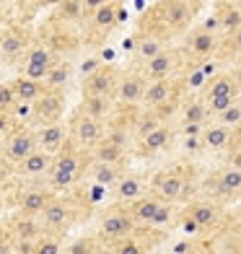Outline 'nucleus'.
<instances>
[{"instance_id": "nucleus-39", "label": "nucleus", "mask_w": 241, "mask_h": 254, "mask_svg": "<svg viewBox=\"0 0 241 254\" xmlns=\"http://www.w3.org/2000/svg\"><path fill=\"white\" fill-rule=\"evenodd\" d=\"M114 254H145L143 252V247L140 244H137V241L135 239H120L117 241V247H114Z\"/></svg>"}, {"instance_id": "nucleus-45", "label": "nucleus", "mask_w": 241, "mask_h": 254, "mask_svg": "<svg viewBox=\"0 0 241 254\" xmlns=\"http://www.w3.org/2000/svg\"><path fill=\"white\" fill-rule=\"evenodd\" d=\"M8 132H10V117L0 112V135H8Z\"/></svg>"}, {"instance_id": "nucleus-33", "label": "nucleus", "mask_w": 241, "mask_h": 254, "mask_svg": "<svg viewBox=\"0 0 241 254\" xmlns=\"http://www.w3.org/2000/svg\"><path fill=\"white\" fill-rule=\"evenodd\" d=\"M218 26H221L223 31H228V34H234L241 26V10H236V8L221 10V13H218Z\"/></svg>"}, {"instance_id": "nucleus-41", "label": "nucleus", "mask_w": 241, "mask_h": 254, "mask_svg": "<svg viewBox=\"0 0 241 254\" xmlns=\"http://www.w3.org/2000/svg\"><path fill=\"white\" fill-rule=\"evenodd\" d=\"M171 221V205H166V202H161V207L156 210V215H153V221H151V226H166Z\"/></svg>"}, {"instance_id": "nucleus-9", "label": "nucleus", "mask_w": 241, "mask_h": 254, "mask_svg": "<svg viewBox=\"0 0 241 254\" xmlns=\"http://www.w3.org/2000/svg\"><path fill=\"white\" fill-rule=\"evenodd\" d=\"M132 228H135V223H132L130 213H124V210H114V213L104 215L101 218V226H99V231L107 239H127L132 234Z\"/></svg>"}, {"instance_id": "nucleus-11", "label": "nucleus", "mask_w": 241, "mask_h": 254, "mask_svg": "<svg viewBox=\"0 0 241 254\" xmlns=\"http://www.w3.org/2000/svg\"><path fill=\"white\" fill-rule=\"evenodd\" d=\"M67 221H70V207H67L65 200H57V197L44 207L42 215H39L42 228H47V231H60V228L67 226Z\"/></svg>"}, {"instance_id": "nucleus-47", "label": "nucleus", "mask_w": 241, "mask_h": 254, "mask_svg": "<svg viewBox=\"0 0 241 254\" xmlns=\"http://www.w3.org/2000/svg\"><path fill=\"white\" fill-rule=\"evenodd\" d=\"M8 177H10V164H8L5 158H3V161H0V184H3Z\"/></svg>"}, {"instance_id": "nucleus-43", "label": "nucleus", "mask_w": 241, "mask_h": 254, "mask_svg": "<svg viewBox=\"0 0 241 254\" xmlns=\"http://www.w3.org/2000/svg\"><path fill=\"white\" fill-rule=\"evenodd\" d=\"M13 252H16V239L0 231V254H13Z\"/></svg>"}, {"instance_id": "nucleus-27", "label": "nucleus", "mask_w": 241, "mask_h": 254, "mask_svg": "<svg viewBox=\"0 0 241 254\" xmlns=\"http://www.w3.org/2000/svg\"><path fill=\"white\" fill-rule=\"evenodd\" d=\"M122 161V148L112 145L107 140H101L96 148H94V164H107V166H120Z\"/></svg>"}, {"instance_id": "nucleus-19", "label": "nucleus", "mask_w": 241, "mask_h": 254, "mask_svg": "<svg viewBox=\"0 0 241 254\" xmlns=\"http://www.w3.org/2000/svg\"><path fill=\"white\" fill-rule=\"evenodd\" d=\"M231 135H234V130H228V127L210 125V127H205V130H202L200 140H202L205 148H210V151H221V148H226L228 143H231Z\"/></svg>"}, {"instance_id": "nucleus-36", "label": "nucleus", "mask_w": 241, "mask_h": 254, "mask_svg": "<svg viewBox=\"0 0 241 254\" xmlns=\"http://www.w3.org/2000/svg\"><path fill=\"white\" fill-rule=\"evenodd\" d=\"M218 125L228 127V130H234V127H241V107H239L236 101H234L223 114H218Z\"/></svg>"}, {"instance_id": "nucleus-25", "label": "nucleus", "mask_w": 241, "mask_h": 254, "mask_svg": "<svg viewBox=\"0 0 241 254\" xmlns=\"http://www.w3.org/2000/svg\"><path fill=\"white\" fill-rule=\"evenodd\" d=\"M117 197L122 202H135L143 197V182L137 177H122L117 182Z\"/></svg>"}, {"instance_id": "nucleus-26", "label": "nucleus", "mask_w": 241, "mask_h": 254, "mask_svg": "<svg viewBox=\"0 0 241 254\" xmlns=\"http://www.w3.org/2000/svg\"><path fill=\"white\" fill-rule=\"evenodd\" d=\"M239 88L234 83L231 75H218L213 78V83L205 88V99H218V96H236Z\"/></svg>"}, {"instance_id": "nucleus-20", "label": "nucleus", "mask_w": 241, "mask_h": 254, "mask_svg": "<svg viewBox=\"0 0 241 254\" xmlns=\"http://www.w3.org/2000/svg\"><path fill=\"white\" fill-rule=\"evenodd\" d=\"M171 96V83L169 80H151L145 83V94H143V104L145 107H161L166 104Z\"/></svg>"}, {"instance_id": "nucleus-52", "label": "nucleus", "mask_w": 241, "mask_h": 254, "mask_svg": "<svg viewBox=\"0 0 241 254\" xmlns=\"http://www.w3.org/2000/svg\"><path fill=\"white\" fill-rule=\"evenodd\" d=\"M239 231H241V215H239Z\"/></svg>"}, {"instance_id": "nucleus-35", "label": "nucleus", "mask_w": 241, "mask_h": 254, "mask_svg": "<svg viewBox=\"0 0 241 254\" xmlns=\"http://www.w3.org/2000/svg\"><path fill=\"white\" fill-rule=\"evenodd\" d=\"M37 223H34V218H18V223H16V236L18 241H31V239H37Z\"/></svg>"}, {"instance_id": "nucleus-22", "label": "nucleus", "mask_w": 241, "mask_h": 254, "mask_svg": "<svg viewBox=\"0 0 241 254\" xmlns=\"http://www.w3.org/2000/svg\"><path fill=\"white\" fill-rule=\"evenodd\" d=\"M218 192L221 194H236L241 192V169L239 166H226L218 174Z\"/></svg>"}, {"instance_id": "nucleus-5", "label": "nucleus", "mask_w": 241, "mask_h": 254, "mask_svg": "<svg viewBox=\"0 0 241 254\" xmlns=\"http://www.w3.org/2000/svg\"><path fill=\"white\" fill-rule=\"evenodd\" d=\"M52 67H55V63H52L50 47L39 44V47H31V50L26 52V63H24V73H21V75L29 78V80H37V83H42Z\"/></svg>"}, {"instance_id": "nucleus-49", "label": "nucleus", "mask_w": 241, "mask_h": 254, "mask_svg": "<svg viewBox=\"0 0 241 254\" xmlns=\"http://www.w3.org/2000/svg\"><path fill=\"white\" fill-rule=\"evenodd\" d=\"M234 47H236V50L241 52V26H239V29L234 31Z\"/></svg>"}, {"instance_id": "nucleus-1", "label": "nucleus", "mask_w": 241, "mask_h": 254, "mask_svg": "<svg viewBox=\"0 0 241 254\" xmlns=\"http://www.w3.org/2000/svg\"><path fill=\"white\" fill-rule=\"evenodd\" d=\"M80 171H83V164H80L78 148H73L70 143H65V148L60 153L52 156V169H50V187L52 190H70L73 184L80 179Z\"/></svg>"}, {"instance_id": "nucleus-53", "label": "nucleus", "mask_w": 241, "mask_h": 254, "mask_svg": "<svg viewBox=\"0 0 241 254\" xmlns=\"http://www.w3.org/2000/svg\"><path fill=\"white\" fill-rule=\"evenodd\" d=\"M239 254H241V252H239Z\"/></svg>"}, {"instance_id": "nucleus-51", "label": "nucleus", "mask_w": 241, "mask_h": 254, "mask_svg": "<svg viewBox=\"0 0 241 254\" xmlns=\"http://www.w3.org/2000/svg\"><path fill=\"white\" fill-rule=\"evenodd\" d=\"M0 161H3V143H0Z\"/></svg>"}, {"instance_id": "nucleus-7", "label": "nucleus", "mask_w": 241, "mask_h": 254, "mask_svg": "<svg viewBox=\"0 0 241 254\" xmlns=\"http://www.w3.org/2000/svg\"><path fill=\"white\" fill-rule=\"evenodd\" d=\"M67 143V127L62 122H55V125H44L39 127L37 132V151H44V153H60Z\"/></svg>"}, {"instance_id": "nucleus-32", "label": "nucleus", "mask_w": 241, "mask_h": 254, "mask_svg": "<svg viewBox=\"0 0 241 254\" xmlns=\"http://www.w3.org/2000/svg\"><path fill=\"white\" fill-rule=\"evenodd\" d=\"M184 125H205V117H208V107L205 101H189L184 107Z\"/></svg>"}, {"instance_id": "nucleus-4", "label": "nucleus", "mask_w": 241, "mask_h": 254, "mask_svg": "<svg viewBox=\"0 0 241 254\" xmlns=\"http://www.w3.org/2000/svg\"><path fill=\"white\" fill-rule=\"evenodd\" d=\"M62 112H65L62 91H44V96L34 104V122H37L39 127L55 125V122H60Z\"/></svg>"}, {"instance_id": "nucleus-46", "label": "nucleus", "mask_w": 241, "mask_h": 254, "mask_svg": "<svg viewBox=\"0 0 241 254\" xmlns=\"http://www.w3.org/2000/svg\"><path fill=\"white\" fill-rule=\"evenodd\" d=\"M184 135H189V137L202 135V125H184Z\"/></svg>"}, {"instance_id": "nucleus-17", "label": "nucleus", "mask_w": 241, "mask_h": 254, "mask_svg": "<svg viewBox=\"0 0 241 254\" xmlns=\"http://www.w3.org/2000/svg\"><path fill=\"white\" fill-rule=\"evenodd\" d=\"M161 207V200L158 197H140V200H135L132 205H130V218H132V223L137 226V223H143V226H151V221H153V215H156V210Z\"/></svg>"}, {"instance_id": "nucleus-34", "label": "nucleus", "mask_w": 241, "mask_h": 254, "mask_svg": "<svg viewBox=\"0 0 241 254\" xmlns=\"http://www.w3.org/2000/svg\"><path fill=\"white\" fill-rule=\"evenodd\" d=\"M187 16H189V5L187 3H166V21L171 26L184 24Z\"/></svg>"}, {"instance_id": "nucleus-28", "label": "nucleus", "mask_w": 241, "mask_h": 254, "mask_svg": "<svg viewBox=\"0 0 241 254\" xmlns=\"http://www.w3.org/2000/svg\"><path fill=\"white\" fill-rule=\"evenodd\" d=\"M117 21V5L114 3H96L94 5V26L96 29H109Z\"/></svg>"}, {"instance_id": "nucleus-30", "label": "nucleus", "mask_w": 241, "mask_h": 254, "mask_svg": "<svg viewBox=\"0 0 241 254\" xmlns=\"http://www.w3.org/2000/svg\"><path fill=\"white\" fill-rule=\"evenodd\" d=\"M189 47H192V52L197 55V57L213 55V50H215V37H213V31H197V34L192 37Z\"/></svg>"}, {"instance_id": "nucleus-42", "label": "nucleus", "mask_w": 241, "mask_h": 254, "mask_svg": "<svg viewBox=\"0 0 241 254\" xmlns=\"http://www.w3.org/2000/svg\"><path fill=\"white\" fill-rule=\"evenodd\" d=\"M83 3H62L60 8H57V10H60V16H67V18H75V16H80V13H83Z\"/></svg>"}, {"instance_id": "nucleus-38", "label": "nucleus", "mask_w": 241, "mask_h": 254, "mask_svg": "<svg viewBox=\"0 0 241 254\" xmlns=\"http://www.w3.org/2000/svg\"><path fill=\"white\" fill-rule=\"evenodd\" d=\"M13 107H16V94H13V88H10V83H0V112L8 114Z\"/></svg>"}, {"instance_id": "nucleus-6", "label": "nucleus", "mask_w": 241, "mask_h": 254, "mask_svg": "<svg viewBox=\"0 0 241 254\" xmlns=\"http://www.w3.org/2000/svg\"><path fill=\"white\" fill-rule=\"evenodd\" d=\"M29 52V39L21 29H8L3 37H0V60L13 65L21 57Z\"/></svg>"}, {"instance_id": "nucleus-23", "label": "nucleus", "mask_w": 241, "mask_h": 254, "mask_svg": "<svg viewBox=\"0 0 241 254\" xmlns=\"http://www.w3.org/2000/svg\"><path fill=\"white\" fill-rule=\"evenodd\" d=\"M70 78H73V67L67 65V63H62V65H55L42 83H44V88H47V91H62Z\"/></svg>"}, {"instance_id": "nucleus-21", "label": "nucleus", "mask_w": 241, "mask_h": 254, "mask_svg": "<svg viewBox=\"0 0 241 254\" xmlns=\"http://www.w3.org/2000/svg\"><path fill=\"white\" fill-rule=\"evenodd\" d=\"M169 140H171V130L158 125V127H153L151 132H145L140 137V148L145 153H156V151H164V148L169 145Z\"/></svg>"}, {"instance_id": "nucleus-40", "label": "nucleus", "mask_w": 241, "mask_h": 254, "mask_svg": "<svg viewBox=\"0 0 241 254\" xmlns=\"http://www.w3.org/2000/svg\"><path fill=\"white\" fill-rule=\"evenodd\" d=\"M10 112H13V120H16V122L34 120V107H31V104H16V107L10 109Z\"/></svg>"}, {"instance_id": "nucleus-14", "label": "nucleus", "mask_w": 241, "mask_h": 254, "mask_svg": "<svg viewBox=\"0 0 241 254\" xmlns=\"http://www.w3.org/2000/svg\"><path fill=\"white\" fill-rule=\"evenodd\" d=\"M143 94H145V80L140 75H124L114 88V96L120 104H137L143 101Z\"/></svg>"}, {"instance_id": "nucleus-2", "label": "nucleus", "mask_w": 241, "mask_h": 254, "mask_svg": "<svg viewBox=\"0 0 241 254\" xmlns=\"http://www.w3.org/2000/svg\"><path fill=\"white\" fill-rule=\"evenodd\" d=\"M70 145L78 148V151H86V148H96L101 140H104V130H101V122L86 117V114H75L70 122Z\"/></svg>"}, {"instance_id": "nucleus-31", "label": "nucleus", "mask_w": 241, "mask_h": 254, "mask_svg": "<svg viewBox=\"0 0 241 254\" xmlns=\"http://www.w3.org/2000/svg\"><path fill=\"white\" fill-rule=\"evenodd\" d=\"M137 57L140 60H153V57H158L161 52H164V42H161L158 37H143L140 42H137V47H135Z\"/></svg>"}, {"instance_id": "nucleus-37", "label": "nucleus", "mask_w": 241, "mask_h": 254, "mask_svg": "<svg viewBox=\"0 0 241 254\" xmlns=\"http://www.w3.org/2000/svg\"><path fill=\"white\" fill-rule=\"evenodd\" d=\"M31 254H62V247L57 239H37L31 247Z\"/></svg>"}, {"instance_id": "nucleus-48", "label": "nucleus", "mask_w": 241, "mask_h": 254, "mask_svg": "<svg viewBox=\"0 0 241 254\" xmlns=\"http://www.w3.org/2000/svg\"><path fill=\"white\" fill-rule=\"evenodd\" d=\"M88 194H91V200H94V202H99L101 197H104V187H99V184H94Z\"/></svg>"}, {"instance_id": "nucleus-50", "label": "nucleus", "mask_w": 241, "mask_h": 254, "mask_svg": "<svg viewBox=\"0 0 241 254\" xmlns=\"http://www.w3.org/2000/svg\"><path fill=\"white\" fill-rule=\"evenodd\" d=\"M236 104H239V107H241V88H239V94H236Z\"/></svg>"}, {"instance_id": "nucleus-16", "label": "nucleus", "mask_w": 241, "mask_h": 254, "mask_svg": "<svg viewBox=\"0 0 241 254\" xmlns=\"http://www.w3.org/2000/svg\"><path fill=\"white\" fill-rule=\"evenodd\" d=\"M50 169H52V156L44 151H34L18 164V171L26 177H44V174H50Z\"/></svg>"}, {"instance_id": "nucleus-15", "label": "nucleus", "mask_w": 241, "mask_h": 254, "mask_svg": "<svg viewBox=\"0 0 241 254\" xmlns=\"http://www.w3.org/2000/svg\"><path fill=\"white\" fill-rule=\"evenodd\" d=\"M171 70H174V55L171 52H161L158 57H153V60H148L145 63V78H148V83L151 80H169Z\"/></svg>"}, {"instance_id": "nucleus-44", "label": "nucleus", "mask_w": 241, "mask_h": 254, "mask_svg": "<svg viewBox=\"0 0 241 254\" xmlns=\"http://www.w3.org/2000/svg\"><path fill=\"white\" fill-rule=\"evenodd\" d=\"M67 254H91V241L88 239H75L70 249H67Z\"/></svg>"}, {"instance_id": "nucleus-13", "label": "nucleus", "mask_w": 241, "mask_h": 254, "mask_svg": "<svg viewBox=\"0 0 241 254\" xmlns=\"http://www.w3.org/2000/svg\"><path fill=\"white\" fill-rule=\"evenodd\" d=\"M10 88H13V94H16V104H37L42 96H44V83H37V80H29L24 75H18L10 80Z\"/></svg>"}, {"instance_id": "nucleus-12", "label": "nucleus", "mask_w": 241, "mask_h": 254, "mask_svg": "<svg viewBox=\"0 0 241 254\" xmlns=\"http://www.w3.org/2000/svg\"><path fill=\"white\" fill-rule=\"evenodd\" d=\"M153 187H156V197L161 202L171 205L174 200L181 197V192H184V179H181L179 174H158Z\"/></svg>"}, {"instance_id": "nucleus-10", "label": "nucleus", "mask_w": 241, "mask_h": 254, "mask_svg": "<svg viewBox=\"0 0 241 254\" xmlns=\"http://www.w3.org/2000/svg\"><path fill=\"white\" fill-rule=\"evenodd\" d=\"M52 192L50 190H44V187H31L26 190L24 194H21V200H18V207H21V213H24L26 218H34V215H42V210L52 202Z\"/></svg>"}, {"instance_id": "nucleus-29", "label": "nucleus", "mask_w": 241, "mask_h": 254, "mask_svg": "<svg viewBox=\"0 0 241 254\" xmlns=\"http://www.w3.org/2000/svg\"><path fill=\"white\" fill-rule=\"evenodd\" d=\"M107 112H109V99H104V96H83V109H80V114H86V117L99 122Z\"/></svg>"}, {"instance_id": "nucleus-8", "label": "nucleus", "mask_w": 241, "mask_h": 254, "mask_svg": "<svg viewBox=\"0 0 241 254\" xmlns=\"http://www.w3.org/2000/svg\"><path fill=\"white\" fill-rule=\"evenodd\" d=\"M114 88H117V80H114L112 70H107V67H96V70L88 73L86 80H83V94L86 96L109 99V94H114Z\"/></svg>"}, {"instance_id": "nucleus-18", "label": "nucleus", "mask_w": 241, "mask_h": 254, "mask_svg": "<svg viewBox=\"0 0 241 254\" xmlns=\"http://www.w3.org/2000/svg\"><path fill=\"white\" fill-rule=\"evenodd\" d=\"M187 221L197 228H210L218 223V207L213 202H194L187 210Z\"/></svg>"}, {"instance_id": "nucleus-3", "label": "nucleus", "mask_w": 241, "mask_h": 254, "mask_svg": "<svg viewBox=\"0 0 241 254\" xmlns=\"http://www.w3.org/2000/svg\"><path fill=\"white\" fill-rule=\"evenodd\" d=\"M37 151V135L26 127H18V130L8 132V140L3 145V158L10 166H18L26 156H31Z\"/></svg>"}, {"instance_id": "nucleus-24", "label": "nucleus", "mask_w": 241, "mask_h": 254, "mask_svg": "<svg viewBox=\"0 0 241 254\" xmlns=\"http://www.w3.org/2000/svg\"><path fill=\"white\" fill-rule=\"evenodd\" d=\"M88 177L94 179V184H99V187H109V184H117L122 179L120 166H107V164H94L88 169Z\"/></svg>"}]
</instances>
